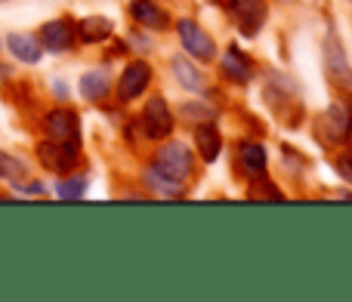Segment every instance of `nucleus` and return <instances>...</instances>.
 <instances>
[{
	"label": "nucleus",
	"mask_w": 352,
	"mask_h": 302,
	"mask_svg": "<svg viewBox=\"0 0 352 302\" xmlns=\"http://www.w3.org/2000/svg\"><path fill=\"white\" fill-rule=\"evenodd\" d=\"M219 68H223V74L229 80H235V84H250V80H254V65H250L248 56L235 47H229L219 56Z\"/></svg>",
	"instance_id": "obj_10"
},
{
	"label": "nucleus",
	"mask_w": 352,
	"mask_h": 302,
	"mask_svg": "<svg viewBox=\"0 0 352 302\" xmlns=\"http://www.w3.org/2000/svg\"><path fill=\"white\" fill-rule=\"evenodd\" d=\"M148 84H152V68L142 59H136L124 68L121 80H118V96H121V102H133L148 90Z\"/></svg>",
	"instance_id": "obj_5"
},
{
	"label": "nucleus",
	"mask_w": 352,
	"mask_h": 302,
	"mask_svg": "<svg viewBox=\"0 0 352 302\" xmlns=\"http://www.w3.org/2000/svg\"><path fill=\"white\" fill-rule=\"evenodd\" d=\"M195 146H198V154L204 157L207 163H213L219 157V151H223V136H219L217 124L213 121H204L195 127Z\"/></svg>",
	"instance_id": "obj_11"
},
{
	"label": "nucleus",
	"mask_w": 352,
	"mask_h": 302,
	"mask_svg": "<svg viewBox=\"0 0 352 302\" xmlns=\"http://www.w3.org/2000/svg\"><path fill=\"white\" fill-rule=\"evenodd\" d=\"M105 93H109V78H105L102 71H87L84 78H80V96H84L87 102H99Z\"/></svg>",
	"instance_id": "obj_19"
},
{
	"label": "nucleus",
	"mask_w": 352,
	"mask_h": 302,
	"mask_svg": "<svg viewBox=\"0 0 352 302\" xmlns=\"http://www.w3.org/2000/svg\"><path fill=\"white\" fill-rule=\"evenodd\" d=\"M0 3H6V0H0Z\"/></svg>",
	"instance_id": "obj_24"
},
{
	"label": "nucleus",
	"mask_w": 352,
	"mask_h": 302,
	"mask_svg": "<svg viewBox=\"0 0 352 302\" xmlns=\"http://www.w3.org/2000/svg\"><path fill=\"white\" fill-rule=\"evenodd\" d=\"M238 163L248 170L250 176H260L266 170V148L260 142H241L238 146Z\"/></svg>",
	"instance_id": "obj_17"
},
{
	"label": "nucleus",
	"mask_w": 352,
	"mask_h": 302,
	"mask_svg": "<svg viewBox=\"0 0 352 302\" xmlns=\"http://www.w3.org/2000/svg\"><path fill=\"white\" fill-rule=\"evenodd\" d=\"M130 16L146 28H164L167 25V12L161 6H155L152 0H130Z\"/></svg>",
	"instance_id": "obj_16"
},
{
	"label": "nucleus",
	"mask_w": 352,
	"mask_h": 302,
	"mask_svg": "<svg viewBox=\"0 0 352 302\" xmlns=\"http://www.w3.org/2000/svg\"><path fill=\"white\" fill-rule=\"evenodd\" d=\"M176 31H179V40H182V47H186L188 56H195L198 62L217 59V43H213V37L207 34V31L201 28L198 22H192V19H182V22L176 25Z\"/></svg>",
	"instance_id": "obj_2"
},
{
	"label": "nucleus",
	"mask_w": 352,
	"mask_h": 302,
	"mask_svg": "<svg viewBox=\"0 0 352 302\" xmlns=\"http://www.w3.org/2000/svg\"><path fill=\"white\" fill-rule=\"evenodd\" d=\"M0 179H10V182H16V185L22 179H28V167H25V161H19V157L0 151Z\"/></svg>",
	"instance_id": "obj_20"
},
{
	"label": "nucleus",
	"mask_w": 352,
	"mask_h": 302,
	"mask_svg": "<svg viewBox=\"0 0 352 302\" xmlns=\"http://www.w3.org/2000/svg\"><path fill=\"white\" fill-rule=\"evenodd\" d=\"M56 194H59L62 200H78L87 194V176H68V179H62L59 185H56Z\"/></svg>",
	"instance_id": "obj_21"
},
{
	"label": "nucleus",
	"mask_w": 352,
	"mask_h": 302,
	"mask_svg": "<svg viewBox=\"0 0 352 302\" xmlns=\"http://www.w3.org/2000/svg\"><path fill=\"white\" fill-rule=\"evenodd\" d=\"M337 173H340V179H346L352 185V154H337Z\"/></svg>",
	"instance_id": "obj_23"
},
{
	"label": "nucleus",
	"mask_w": 352,
	"mask_h": 302,
	"mask_svg": "<svg viewBox=\"0 0 352 302\" xmlns=\"http://www.w3.org/2000/svg\"><path fill=\"white\" fill-rule=\"evenodd\" d=\"M232 16H235V22H238V28H241V34L254 37L256 31L263 28L266 16H269L266 0H232Z\"/></svg>",
	"instance_id": "obj_7"
},
{
	"label": "nucleus",
	"mask_w": 352,
	"mask_h": 302,
	"mask_svg": "<svg viewBox=\"0 0 352 302\" xmlns=\"http://www.w3.org/2000/svg\"><path fill=\"white\" fill-rule=\"evenodd\" d=\"M173 78L186 86L188 93H204L207 84H204V74L186 59V56H173Z\"/></svg>",
	"instance_id": "obj_14"
},
{
	"label": "nucleus",
	"mask_w": 352,
	"mask_h": 302,
	"mask_svg": "<svg viewBox=\"0 0 352 302\" xmlns=\"http://www.w3.org/2000/svg\"><path fill=\"white\" fill-rule=\"evenodd\" d=\"M6 47H10V53L16 56L19 62H25V65H37L43 56L41 40H34V37H28V34H10L6 37Z\"/></svg>",
	"instance_id": "obj_13"
},
{
	"label": "nucleus",
	"mask_w": 352,
	"mask_h": 302,
	"mask_svg": "<svg viewBox=\"0 0 352 302\" xmlns=\"http://www.w3.org/2000/svg\"><path fill=\"white\" fill-rule=\"evenodd\" d=\"M173 111L170 105H167L164 96H155L148 99L146 111H142V133L148 136V139H167V136L173 133Z\"/></svg>",
	"instance_id": "obj_3"
},
{
	"label": "nucleus",
	"mask_w": 352,
	"mask_h": 302,
	"mask_svg": "<svg viewBox=\"0 0 352 302\" xmlns=\"http://www.w3.org/2000/svg\"><path fill=\"white\" fill-rule=\"evenodd\" d=\"M47 133L50 139L65 142V146H80V121L74 111L56 108L47 115Z\"/></svg>",
	"instance_id": "obj_6"
},
{
	"label": "nucleus",
	"mask_w": 352,
	"mask_h": 302,
	"mask_svg": "<svg viewBox=\"0 0 352 302\" xmlns=\"http://www.w3.org/2000/svg\"><path fill=\"white\" fill-rule=\"evenodd\" d=\"M37 157H41V163L50 170V173H72L74 163H78V146H65V142H41L37 146Z\"/></svg>",
	"instance_id": "obj_4"
},
{
	"label": "nucleus",
	"mask_w": 352,
	"mask_h": 302,
	"mask_svg": "<svg viewBox=\"0 0 352 302\" xmlns=\"http://www.w3.org/2000/svg\"><path fill=\"white\" fill-rule=\"evenodd\" d=\"M182 115L186 117H207V121H213V108H207V105H201V102L182 105Z\"/></svg>",
	"instance_id": "obj_22"
},
{
	"label": "nucleus",
	"mask_w": 352,
	"mask_h": 302,
	"mask_svg": "<svg viewBox=\"0 0 352 302\" xmlns=\"http://www.w3.org/2000/svg\"><path fill=\"white\" fill-rule=\"evenodd\" d=\"M155 167L161 170V173H167L173 182H179V185H186L188 179H192V170H195V157L192 151H188L186 142H164V146L158 148V157H155Z\"/></svg>",
	"instance_id": "obj_1"
},
{
	"label": "nucleus",
	"mask_w": 352,
	"mask_h": 302,
	"mask_svg": "<svg viewBox=\"0 0 352 302\" xmlns=\"http://www.w3.org/2000/svg\"><path fill=\"white\" fill-rule=\"evenodd\" d=\"M324 59H328V74H331V80H334L340 90L352 93V68H349L346 56H343L340 40H337L334 34H328V40H324Z\"/></svg>",
	"instance_id": "obj_8"
},
{
	"label": "nucleus",
	"mask_w": 352,
	"mask_h": 302,
	"mask_svg": "<svg viewBox=\"0 0 352 302\" xmlns=\"http://www.w3.org/2000/svg\"><path fill=\"white\" fill-rule=\"evenodd\" d=\"M324 121H328V136L334 142H346L352 136V108L346 102H334L328 108V115H324Z\"/></svg>",
	"instance_id": "obj_12"
},
{
	"label": "nucleus",
	"mask_w": 352,
	"mask_h": 302,
	"mask_svg": "<svg viewBox=\"0 0 352 302\" xmlns=\"http://www.w3.org/2000/svg\"><path fill=\"white\" fill-rule=\"evenodd\" d=\"M146 185L152 188L155 194H161V198H176V194H182V188H186V185H179V182H173L167 173H161L155 163L146 170Z\"/></svg>",
	"instance_id": "obj_18"
},
{
	"label": "nucleus",
	"mask_w": 352,
	"mask_h": 302,
	"mask_svg": "<svg viewBox=\"0 0 352 302\" xmlns=\"http://www.w3.org/2000/svg\"><path fill=\"white\" fill-rule=\"evenodd\" d=\"M74 31H78V37L84 43H99V40H105V37H111L115 28H111V22L105 16H87L74 25Z\"/></svg>",
	"instance_id": "obj_15"
},
{
	"label": "nucleus",
	"mask_w": 352,
	"mask_h": 302,
	"mask_svg": "<svg viewBox=\"0 0 352 302\" xmlns=\"http://www.w3.org/2000/svg\"><path fill=\"white\" fill-rule=\"evenodd\" d=\"M74 37H78V31L68 19H53L41 28V47L50 53H62V49H72Z\"/></svg>",
	"instance_id": "obj_9"
}]
</instances>
